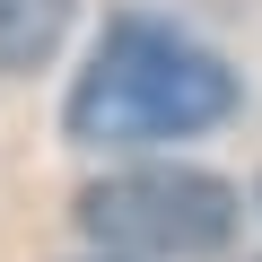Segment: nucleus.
I'll return each instance as SVG.
<instances>
[{
  "label": "nucleus",
  "instance_id": "2",
  "mask_svg": "<svg viewBox=\"0 0 262 262\" xmlns=\"http://www.w3.org/2000/svg\"><path fill=\"white\" fill-rule=\"evenodd\" d=\"M245 219V192L210 166H122L79 192V227L122 262H192L219 253Z\"/></svg>",
  "mask_w": 262,
  "mask_h": 262
},
{
  "label": "nucleus",
  "instance_id": "3",
  "mask_svg": "<svg viewBox=\"0 0 262 262\" xmlns=\"http://www.w3.org/2000/svg\"><path fill=\"white\" fill-rule=\"evenodd\" d=\"M70 35V0H0V70H44Z\"/></svg>",
  "mask_w": 262,
  "mask_h": 262
},
{
  "label": "nucleus",
  "instance_id": "1",
  "mask_svg": "<svg viewBox=\"0 0 262 262\" xmlns=\"http://www.w3.org/2000/svg\"><path fill=\"white\" fill-rule=\"evenodd\" d=\"M227 114H236V70L219 53H201L192 35L149 27V18H114L70 88V140L158 149V140H192Z\"/></svg>",
  "mask_w": 262,
  "mask_h": 262
}]
</instances>
